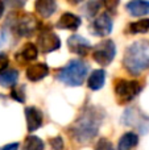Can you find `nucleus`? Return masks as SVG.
Returning a JSON list of instances; mask_svg holds the SVG:
<instances>
[{
	"mask_svg": "<svg viewBox=\"0 0 149 150\" xmlns=\"http://www.w3.org/2000/svg\"><path fill=\"white\" fill-rule=\"evenodd\" d=\"M4 8H5L4 1H3V0H0V18H1L3 15H4Z\"/></svg>",
	"mask_w": 149,
	"mask_h": 150,
	"instance_id": "7c9ffc66",
	"label": "nucleus"
},
{
	"mask_svg": "<svg viewBox=\"0 0 149 150\" xmlns=\"http://www.w3.org/2000/svg\"><path fill=\"white\" fill-rule=\"evenodd\" d=\"M116 55V46L112 40H104L94 47L92 58L100 66H108Z\"/></svg>",
	"mask_w": 149,
	"mask_h": 150,
	"instance_id": "0eeeda50",
	"label": "nucleus"
},
{
	"mask_svg": "<svg viewBox=\"0 0 149 150\" xmlns=\"http://www.w3.org/2000/svg\"><path fill=\"white\" fill-rule=\"evenodd\" d=\"M25 117H26V127L28 132H34L40 129L44 122V115L37 107H26L25 108Z\"/></svg>",
	"mask_w": 149,
	"mask_h": 150,
	"instance_id": "9b49d317",
	"label": "nucleus"
},
{
	"mask_svg": "<svg viewBox=\"0 0 149 150\" xmlns=\"http://www.w3.org/2000/svg\"><path fill=\"white\" fill-rule=\"evenodd\" d=\"M103 119L104 113L99 107L87 105L69 128V134L78 144L90 142L98 134Z\"/></svg>",
	"mask_w": 149,
	"mask_h": 150,
	"instance_id": "f257e3e1",
	"label": "nucleus"
},
{
	"mask_svg": "<svg viewBox=\"0 0 149 150\" xmlns=\"http://www.w3.org/2000/svg\"><path fill=\"white\" fill-rule=\"evenodd\" d=\"M49 74V67L45 63H34L26 69V78L31 82H38Z\"/></svg>",
	"mask_w": 149,
	"mask_h": 150,
	"instance_id": "dca6fc26",
	"label": "nucleus"
},
{
	"mask_svg": "<svg viewBox=\"0 0 149 150\" xmlns=\"http://www.w3.org/2000/svg\"><path fill=\"white\" fill-rule=\"evenodd\" d=\"M104 82H106V71L103 69H99V70H95L91 73V75L87 79V86H89L90 90L98 91L104 86Z\"/></svg>",
	"mask_w": 149,
	"mask_h": 150,
	"instance_id": "a211bd4d",
	"label": "nucleus"
},
{
	"mask_svg": "<svg viewBox=\"0 0 149 150\" xmlns=\"http://www.w3.org/2000/svg\"><path fill=\"white\" fill-rule=\"evenodd\" d=\"M18 80V71L15 69L4 70L0 73V86L3 87H13Z\"/></svg>",
	"mask_w": 149,
	"mask_h": 150,
	"instance_id": "6ab92c4d",
	"label": "nucleus"
},
{
	"mask_svg": "<svg viewBox=\"0 0 149 150\" xmlns=\"http://www.w3.org/2000/svg\"><path fill=\"white\" fill-rule=\"evenodd\" d=\"M45 145L42 142V140L37 136H28L24 141V146H23V150H44Z\"/></svg>",
	"mask_w": 149,
	"mask_h": 150,
	"instance_id": "412c9836",
	"label": "nucleus"
},
{
	"mask_svg": "<svg viewBox=\"0 0 149 150\" xmlns=\"http://www.w3.org/2000/svg\"><path fill=\"white\" fill-rule=\"evenodd\" d=\"M5 40H7V37H5V34L3 33V32H0V47H1L3 45L5 44Z\"/></svg>",
	"mask_w": 149,
	"mask_h": 150,
	"instance_id": "c756f323",
	"label": "nucleus"
},
{
	"mask_svg": "<svg viewBox=\"0 0 149 150\" xmlns=\"http://www.w3.org/2000/svg\"><path fill=\"white\" fill-rule=\"evenodd\" d=\"M95 150H115L112 146V144L110 142V140L107 138H100L95 145Z\"/></svg>",
	"mask_w": 149,
	"mask_h": 150,
	"instance_id": "b1692460",
	"label": "nucleus"
},
{
	"mask_svg": "<svg viewBox=\"0 0 149 150\" xmlns=\"http://www.w3.org/2000/svg\"><path fill=\"white\" fill-rule=\"evenodd\" d=\"M38 55V49L33 42H26L23 46V49L16 54V59L20 63H26V62H32V61L37 59Z\"/></svg>",
	"mask_w": 149,
	"mask_h": 150,
	"instance_id": "4468645a",
	"label": "nucleus"
},
{
	"mask_svg": "<svg viewBox=\"0 0 149 150\" xmlns=\"http://www.w3.org/2000/svg\"><path fill=\"white\" fill-rule=\"evenodd\" d=\"M81 24H82V20L79 16L70 12H66L63 15H61L60 20L57 21V28L67 29V30H77L81 26Z\"/></svg>",
	"mask_w": 149,
	"mask_h": 150,
	"instance_id": "f8f14e48",
	"label": "nucleus"
},
{
	"mask_svg": "<svg viewBox=\"0 0 149 150\" xmlns=\"http://www.w3.org/2000/svg\"><path fill=\"white\" fill-rule=\"evenodd\" d=\"M128 33L131 34H144L149 32V18H141V20H137L135 23H131L127 28Z\"/></svg>",
	"mask_w": 149,
	"mask_h": 150,
	"instance_id": "aec40b11",
	"label": "nucleus"
},
{
	"mask_svg": "<svg viewBox=\"0 0 149 150\" xmlns=\"http://www.w3.org/2000/svg\"><path fill=\"white\" fill-rule=\"evenodd\" d=\"M139 144V134L135 132H127L120 137L118 150H132Z\"/></svg>",
	"mask_w": 149,
	"mask_h": 150,
	"instance_id": "f3484780",
	"label": "nucleus"
},
{
	"mask_svg": "<svg viewBox=\"0 0 149 150\" xmlns=\"http://www.w3.org/2000/svg\"><path fill=\"white\" fill-rule=\"evenodd\" d=\"M11 21V30L17 37H31L37 29L41 28L38 20L31 13L13 15Z\"/></svg>",
	"mask_w": 149,
	"mask_h": 150,
	"instance_id": "20e7f679",
	"label": "nucleus"
},
{
	"mask_svg": "<svg viewBox=\"0 0 149 150\" xmlns=\"http://www.w3.org/2000/svg\"><path fill=\"white\" fill-rule=\"evenodd\" d=\"M119 3H120V0H103V5H104L106 9H107L110 13L116 12Z\"/></svg>",
	"mask_w": 149,
	"mask_h": 150,
	"instance_id": "393cba45",
	"label": "nucleus"
},
{
	"mask_svg": "<svg viewBox=\"0 0 149 150\" xmlns=\"http://www.w3.org/2000/svg\"><path fill=\"white\" fill-rule=\"evenodd\" d=\"M18 148H20V145H18L17 142H13V144H8V145H5L1 150H18Z\"/></svg>",
	"mask_w": 149,
	"mask_h": 150,
	"instance_id": "c85d7f7f",
	"label": "nucleus"
},
{
	"mask_svg": "<svg viewBox=\"0 0 149 150\" xmlns=\"http://www.w3.org/2000/svg\"><path fill=\"white\" fill-rule=\"evenodd\" d=\"M82 1H83V0H67V3L71 5H78V4H81Z\"/></svg>",
	"mask_w": 149,
	"mask_h": 150,
	"instance_id": "2f4dec72",
	"label": "nucleus"
},
{
	"mask_svg": "<svg viewBox=\"0 0 149 150\" xmlns=\"http://www.w3.org/2000/svg\"><path fill=\"white\" fill-rule=\"evenodd\" d=\"M11 98L13 100L18 101V103H24L25 101V92H24V87H16L11 91Z\"/></svg>",
	"mask_w": 149,
	"mask_h": 150,
	"instance_id": "5701e85b",
	"label": "nucleus"
},
{
	"mask_svg": "<svg viewBox=\"0 0 149 150\" xmlns=\"http://www.w3.org/2000/svg\"><path fill=\"white\" fill-rule=\"evenodd\" d=\"M121 124L133 127L140 133L149 132V117L137 108H128L121 116Z\"/></svg>",
	"mask_w": 149,
	"mask_h": 150,
	"instance_id": "423d86ee",
	"label": "nucleus"
},
{
	"mask_svg": "<svg viewBox=\"0 0 149 150\" xmlns=\"http://www.w3.org/2000/svg\"><path fill=\"white\" fill-rule=\"evenodd\" d=\"M4 1L7 5H9L11 8H15V9L23 8L26 4V0H4Z\"/></svg>",
	"mask_w": 149,
	"mask_h": 150,
	"instance_id": "bb28decb",
	"label": "nucleus"
},
{
	"mask_svg": "<svg viewBox=\"0 0 149 150\" xmlns=\"http://www.w3.org/2000/svg\"><path fill=\"white\" fill-rule=\"evenodd\" d=\"M67 46L71 53L78 54L81 57H84L91 49V44H90L89 40H86L84 37L79 36V34H73V36L69 37Z\"/></svg>",
	"mask_w": 149,
	"mask_h": 150,
	"instance_id": "9d476101",
	"label": "nucleus"
},
{
	"mask_svg": "<svg viewBox=\"0 0 149 150\" xmlns=\"http://www.w3.org/2000/svg\"><path fill=\"white\" fill-rule=\"evenodd\" d=\"M89 63L82 59H73L57 73V79L71 87L81 86L84 82L89 73Z\"/></svg>",
	"mask_w": 149,
	"mask_h": 150,
	"instance_id": "7ed1b4c3",
	"label": "nucleus"
},
{
	"mask_svg": "<svg viewBox=\"0 0 149 150\" xmlns=\"http://www.w3.org/2000/svg\"><path fill=\"white\" fill-rule=\"evenodd\" d=\"M49 142H50V146H52L53 150H63V148H65L63 140H62V137H60V136L50 138Z\"/></svg>",
	"mask_w": 149,
	"mask_h": 150,
	"instance_id": "a878e982",
	"label": "nucleus"
},
{
	"mask_svg": "<svg viewBox=\"0 0 149 150\" xmlns=\"http://www.w3.org/2000/svg\"><path fill=\"white\" fill-rule=\"evenodd\" d=\"M126 9L133 17L149 15V0H131L127 3Z\"/></svg>",
	"mask_w": 149,
	"mask_h": 150,
	"instance_id": "ddd939ff",
	"label": "nucleus"
},
{
	"mask_svg": "<svg viewBox=\"0 0 149 150\" xmlns=\"http://www.w3.org/2000/svg\"><path fill=\"white\" fill-rule=\"evenodd\" d=\"M8 65H9V59H8L7 54L0 53V73H3L8 67Z\"/></svg>",
	"mask_w": 149,
	"mask_h": 150,
	"instance_id": "cd10ccee",
	"label": "nucleus"
},
{
	"mask_svg": "<svg viewBox=\"0 0 149 150\" xmlns=\"http://www.w3.org/2000/svg\"><path fill=\"white\" fill-rule=\"evenodd\" d=\"M143 86L137 80H128L119 78L114 84V92L120 104H126L128 101H132L140 93Z\"/></svg>",
	"mask_w": 149,
	"mask_h": 150,
	"instance_id": "39448f33",
	"label": "nucleus"
},
{
	"mask_svg": "<svg viewBox=\"0 0 149 150\" xmlns=\"http://www.w3.org/2000/svg\"><path fill=\"white\" fill-rule=\"evenodd\" d=\"M123 65L126 70L133 76H137L144 70L149 69V42L141 40L127 47Z\"/></svg>",
	"mask_w": 149,
	"mask_h": 150,
	"instance_id": "f03ea898",
	"label": "nucleus"
},
{
	"mask_svg": "<svg viewBox=\"0 0 149 150\" xmlns=\"http://www.w3.org/2000/svg\"><path fill=\"white\" fill-rule=\"evenodd\" d=\"M112 18L110 17L108 13H102L99 15L94 21H92L91 26H90V32H91L94 36L98 37H106L112 32Z\"/></svg>",
	"mask_w": 149,
	"mask_h": 150,
	"instance_id": "1a4fd4ad",
	"label": "nucleus"
},
{
	"mask_svg": "<svg viewBox=\"0 0 149 150\" xmlns=\"http://www.w3.org/2000/svg\"><path fill=\"white\" fill-rule=\"evenodd\" d=\"M34 9L41 17L48 18L57 11V1L55 0H36Z\"/></svg>",
	"mask_w": 149,
	"mask_h": 150,
	"instance_id": "2eb2a0df",
	"label": "nucleus"
},
{
	"mask_svg": "<svg viewBox=\"0 0 149 150\" xmlns=\"http://www.w3.org/2000/svg\"><path fill=\"white\" fill-rule=\"evenodd\" d=\"M37 44L42 53H52L61 47V40L52 29L41 28L38 37H37Z\"/></svg>",
	"mask_w": 149,
	"mask_h": 150,
	"instance_id": "6e6552de",
	"label": "nucleus"
},
{
	"mask_svg": "<svg viewBox=\"0 0 149 150\" xmlns=\"http://www.w3.org/2000/svg\"><path fill=\"white\" fill-rule=\"evenodd\" d=\"M100 5L102 4H100L99 0H89V1L86 3V5H84V8H83L84 15H86L89 18L95 17V15H96L100 9Z\"/></svg>",
	"mask_w": 149,
	"mask_h": 150,
	"instance_id": "4be33fe9",
	"label": "nucleus"
}]
</instances>
